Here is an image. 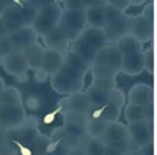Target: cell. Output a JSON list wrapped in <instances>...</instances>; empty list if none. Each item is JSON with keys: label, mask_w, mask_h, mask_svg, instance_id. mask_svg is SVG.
Returning a JSON list of instances; mask_svg holds the SVG:
<instances>
[{"label": "cell", "mask_w": 157, "mask_h": 155, "mask_svg": "<svg viewBox=\"0 0 157 155\" xmlns=\"http://www.w3.org/2000/svg\"><path fill=\"white\" fill-rule=\"evenodd\" d=\"M86 22L88 27L93 28H105L107 25V17H105V0H93L86 9Z\"/></svg>", "instance_id": "obj_17"}, {"label": "cell", "mask_w": 157, "mask_h": 155, "mask_svg": "<svg viewBox=\"0 0 157 155\" xmlns=\"http://www.w3.org/2000/svg\"><path fill=\"white\" fill-rule=\"evenodd\" d=\"M91 79H104V80H116L118 74H121L120 71H116L107 64H101V63H93L91 64Z\"/></svg>", "instance_id": "obj_26"}, {"label": "cell", "mask_w": 157, "mask_h": 155, "mask_svg": "<svg viewBox=\"0 0 157 155\" xmlns=\"http://www.w3.org/2000/svg\"><path fill=\"white\" fill-rule=\"evenodd\" d=\"M41 39H43L46 49L57 50V52H61V54H68V52L71 50V44L72 42L68 38V35L64 33L60 27H57L55 30H52L50 33L43 36Z\"/></svg>", "instance_id": "obj_16"}, {"label": "cell", "mask_w": 157, "mask_h": 155, "mask_svg": "<svg viewBox=\"0 0 157 155\" xmlns=\"http://www.w3.org/2000/svg\"><path fill=\"white\" fill-rule=\"evenodd\" d=\"M124 138H129V132H127V124H123L120 121L116 122H110L105 133L102 136V141L104 143H109V141H120V139H124Z\"/></svg>", "instance_id": "obj_24"}, {"label": "cell", "mask_w": 157, "mask_h": 155, "mask_svg": "<svg viewBox=\"0 0 157 155\" xmlns=\"http://www.w3.org/2000/svg\"><path fill=\"white\" fill-rule=\"evenodd\" d=\"M154 11H155V3H154V2H146V5L141 8L140 14H141L143 17L149 19V20H154Z\"/></svg>", "instance_id": "obj_38"}, {"label": "cell", "mask_w": 157, "mask_h": 155, "mask_svg": "<svg viewBox=\"0 0 157 155\" xmlns=\"http://www.w3.org/2000/svg\"><path fill=\"white\" fill-rule=\"evenodd\" d=\"M6 88V85H5V82H3V79L0 77V89H5Z\"/></svg>", "instance_id": "obj_45"}, {"label": "cell", "mask_w": 157, "mask_h": 155, "mask_svg": "<svg viewBox=\"0 0 157 155\" xmlns=\"http://www.w3.org/2000/svg\"><path fill=\"white\" fill-rule=\"evenodd\" d=\"M107 5L116 8L121 13H127V9L130 8V0H107Z\"/></svg>", "instance_id": "obj_37"}, {"label": "cell", "mask_w": 157, "mask_h": 155, "mask_svg": "<svg viewBox=\"0 0 157 155\" xmlns=\"http://www.w3.org/2000/svg\"><path fill=\"white\" fill-rule=\"evenodd\" d=\"M6 36H10V33H8L5 24H3V19L0 17V39H2V38H6Z\"/></svg>", "instance_id": "obj_42"}, {"label": "cell", "mask_w": 157, "mask_h": 155, "mask_svg": "<svg viewBox=\"0 0 157 155\" xmlns=\"http://www.w3.org/2000/svg\"><path fill=\"white\" fill-rule=\"evenodd\" d=\"M80 38L86 42V46L94 50L96 54L109 46V41H107V36H105V31L102 28H93V27H86L82 33H80Z\"/></svg>", "instance_id": "obj_19"}, {"label": "cell", "mask_w": 157, "mask_h": 155, "mask_svg": "<svg viewBox=\"0 0 157 155\" xmlns=\"http://www.w3.org/2000/svg\"><path fill=\"white\" fill-rule=\"evenodd\" d=\"M0 155H3V153H0Z\"/></svg>", "instance_id": "obj_50"}, {"label": "cell", "mask_w": 157, "mask_h": 155, "mask_svg": "<svg viewBox=\"0 0 157 155\" xmlns=\"http://www.w3.org/2000/svg\"><path fill=\"white\" fill-rule=\"evenodd\" d=\"M8 38H10V41L13 44V49H14L16 52H24L25 49H29L33 44L39 42V36H38V33L35 31V28L32 27V25H27V27L21 28L16 33H11Z\"/></svg>", "instance_id": "obj_14"}, {"label": "cell", "mask_w": 157, "mask_h": 155, "mask_svg": "<svg viewBox=\"0 0 157 155\" xmlns=\"http://www.w3.org/2000/svg\"><path fill=\"white\" fill-rule=\"evenodd\" d=\"M141 72H145V58H143V54L124 57L121 74L129 75V77H135V75H140Z\"/></svg>", "instance_id": "obj_21"}, {"label": "cell", "mask_w": 157, "mask_h": 155, "mask_svg": "<svg viewBox=\"0 0 157 155\" xmlns=\"http://www.w3.org/2000/svg\"><path fill=\"white\" fill-rule=\"evenodd\" d=\"M130 19L132 16L130 14H123L120 19L113 20L112 24H109L104 31H105V36H107V41L110 46H116V42L124 38L126 35H130Z\"/></svg>", "instance_id": "obj_13"}, {"label": "cell", "mask_w": 157, "mask_h": 155, "mask_svg": "<svg viewBox=\"0 0 157 155\" xmlns=\"http://www.w3.org/2000/svg\"><path fill=\"white\" fill-rule=\"evenodd\" d=\"M0 105H24V97L16 86H6L0 96Z\"/></svg>", "instance_id": "obj_28"}, {"label": "cell", "mask_w": 157, "mask_h": 155, "mask_svg": "<svg viewBox=\"0 0 157 155\" xmlns=\"http://www.w3.org/2000/svg\"><path fill=\"white\" fill-rule=\"evenodd\" d=\"M13 52H14V49H13V44L10 41V38L8 36L6 38H2V39H0V57L5 58V57L11 55Z\"/></svg>", "instance_id": "obj_36"}, {"label": "cell", "mask_w": 157, "mask_h": 155, "mask_svg": "<svg viewBox=\"0 0 157 155\" xmlns=\"http://www.w3.org/2000/svg\"><path fill=\"white\" fill-rule=\"evenodd\" d=\"M71 50L74 52V54H77L78 57H82L88 64H93L94 60H96V55H98L94 50H91V49L86 46V42L82 39L80 36H77L75 39L72 41V44H71Z\"/></svg>", "instance_id": "obj_25"}, {"label": "cell", "mask_w": 157, "mask_h": 155, "mask_svg": "<svg viewBox=\"0 0 157 155\" xmlns=\"http://www.w3.org/2000/svg\"><path fill=\"white\" fill-rule=\"evenodd\" d=\"M50 86L57 94L64 96V97L75 94V93H83L85 91V75L63 66L50 79Z\"/></svg>", "instance_id": "obj_3"}, {"label": "cell", "mask_w": 157, "mask_h": 155, "mask_svg": "<svg viewBox=\"0 0 157 155\" xmlns=\"http://www.w3.org/2000/svg\"><path fill=\"white\" fill-rule=\"evenodd\" d=\"M127 132L132 150H138L152 143L154 139V124L152 121H137V122H129L127 124Z\"/></svg>", "instance_id": "obj_5"}, {"label": "cell", "mask_w": 157, "mask_h": 155, "mask_svg": "<svg viewBox=\"0 0 157 155\" xmlns=\"http://www.w3.org/2000/svg\"><path fill=\"white\" fill-rule=\"evenodd\" d=\"M57 105L61 108V116L66 113H77V114H86L91 116L93 113V105L86 96V93H75L68 97L61 99Z\"/></svg>", "instance_id": "obj_9"}, {"label": "cell", "mask_w": 157, "mask_h": 155, "mask_svg": "<svg viewBox=\"0 0 157 155\" xmlns=\"http://www.w3.org/2000/svg\"><path fill=\"white\" fill-rule=\"evenodd\" d=\"M104 144L110 146V147L120 150V152H123V153L132 150V146H130V139H129V138H124V139H120V141H109V143H104Z\"/></svg>", "instance_id": "obj_34"}, {"label": "cell", "mask_w": 157, "mask_h": 155, "mask_svg": "<svg viewBox=\"0 0 157 155\" xmlns=\"http://www.w3.org/2000/svg\"><path fill=\"white\" fill-rule=\"evenodd\" d=\"M44 55H46V47L41 42H36L32 47L24 50V57H25V61H27V64H29V69L33 71V72L41 69Z\"/></svg>", "instance_id": "obj_20"}, {"label": "cell", "mask_w": 157, "mask_h": 155, "mask_svg": "<svg viewBox=\"0 0 157 155\" xmlns=\"http://www.w3.org/2000/svg\"><path fill=\"white\" fill-rule=\"evenodd\" d=\"M126 107V94L121 89H115L110 94L109 100L104 103V105L98 107L93 110L90 118H96V119H102L105 122H116L120 119V116L123 113V108Z\"/></svg>", "instance_id": "obj_4"}, {"label": "cell", "mask_w": 157, "mask_h": 155, "mask_svg": "<svg viewBox=\"0 0 157 155\" xmlns=\"http://www.w3.org/2000/svg\"><path fill=\"white\" fill-rule=\"evenodd\" d=\"M124 155H145V153H143V152L138 149V150H130V152H126Z\"/></svg>", "instance_id": "obj_44"}, {"label": "cell", "mask_w": 157, "mask_h": 155, "mask_svg": "<svg viewBox=\"0 0 157 155\" xmlns=\"http://www.w3.org/2000/svg\"><path fill=\"white\" fill-rule=\"evenodd\" d=\"M107 127H109V122L102 121V119H96V118H90L88 124H86V136L102 139Z\"/></svg>", "instance_id": "obj_29"}, {"label": "cell", "mask_w": 157, "mask_h": 155, "mask_svg": "<svg viewBox=\"0 0 157 155\" xmlns=\"http://www.w3.org/2000/svg\"><path fill=\"white\" fill-rule=\"evenodd\" d=\"M63 66H64V54L46 49V55H44V60L41 64V69L35 72V80L43 83V82L52 79Z\"/></svg>", "instance_id": "obj_8"}, {"label": "cell", "mask_w": 157, "mask_h": 155, "mask_svg": "<svg viewBox=\"0 0 157 155\" xmlns=\"http://www.w3.org/2000/svg\"><path fill=\"white\" fill-rule=\"evenodd\" d=\"M58 27L68 35L71 42L77 36L88 27L86 22V11H72V9H64L61 14V20Z\"/></svg>", "instance_id": "obj_6"}, {"label": "cell", "mask_w": 157, "mask_h": 155, "mask_svg": "<svg viewBox=\"0 0 157 155\" xmlns=\"http://www.w3.org/2000/svg\"><path fill=\"white\" fill-rule=\"evenodd\" d=\"M118 50L123 54V57H129V55H135V54H143V42L138 41L135 36L132 35H126L124 38H121L120 41L116 42Z\"/></svg>", "instance_id": "obj_22"}, {"label": "cell", "mask_w": 157, "mask_h": 155, "mask_svg": "<svg viewBox=\"0 0 157 155\" xmlns=\"http://www.w3.org/2000/svg\"><path fill=\"white\" fill-rule=\"evenodd\" d=\"M91 83H93L94 86L104 89V91L107 93H113L116 89V80H104V79H93L91 80Z\"/></svg>", "instance_id": "obj_35"}, {"label": "cell", "mask_w": 157, "mask_h": 155, "mask_svg": "<svg viewBox=\"0 0 157 155\" xmlns=\"http://www.w3.org/2000/svg\"><path fill=\"white\" fill-rule=\"evenodd\" d=\"M155 130H157V108H155Z\"/></svg>", "instance_id": "obj_46"}, {"label": "cell", "mask_w": 157, "mask_h": 155, "mask_svg": "<svg viewBox=\"0 0 157 155\" xmlns=\"http://www.w3.org/2000/svg\"><path fill=\"white\" fill-rule=\"evenodd\" d=\"M86 155H104L105 152V144H104L102 139H98V138H90L86 136L82 143Z\"/></svg>", "instance_id": "obj_30"}, {"label": "cell", "mask_w": 157, "mask_h": 155, "mask_svg": "<svg viewBox=\"0 0 157 155\" xmlns=\"http://www.w3.org/2000/svg\"><path fill=\"white\" fill-rule=\"evenodd\" d=\"M130 16H132V19H130V35L135 36L143 44L151 41L155 31L154 20L143 17L141 14H130Z\"/></svg>", "instance_id": "obj_12"}, {"label": "cell", "mask_w": 157, "mask_h": 155, "mask_svg": "<svg viewBox=\"0 0 157 155\" xmlns=\"http://www.w3.org/2000/svg\"><path fill=\"white\" fill-rule=\"evenodd\" d=\"M32 5L36 8V14L33 17L32 27L38 33L39 38L46 36L52 30H55L63 14V5L55 0H46V2H32Z\"/></svg>", "instance_id": "obj_2"}, {"label": "cell", "mask_w": 157, "mask_h": 155, "mask_svg": "<svg viewBox=\"0 0 157 155\" xmlns=\"http://www.w3.org/2000/svg\"><path fill=\"white\" fill-rule=\"evenodd\" d=\"M154 89L148 83H137L129 89L127 93V103L138 107H146L154 102Z\"/></svg>", "instance_id": "obj_15"}, {"label": "cell", "mask_w": 157, "mask_h": 155, "mask_svg": "<svg viewBox=\"0 0 157 155\" xmlns=\"http://www.w3.org/2000/svg\"><path fill=\"white\" fill-rule=\"evenodd\" d=\"M14 3V2H11V0H0V17H2L5 14V11Z\"/></svg>", "instance_id": "obj_40"}, {"label": "cell", "mask_w": 157, "mask_h": 155, "mask_svg": "<svg viewBox=\"0 0 157 155\" xmlns=\"http://www.w3.org/2000/svg\"><path fill=\"white\" fill-rule=\"evenodd\" d=\"M61 118H63V128L69 136L78 141H83L86 138V124H88L90 116L77 114V113H66Z\"/></svg>", "instance_id": "obj_11"}, {"label": "cell", "mask_w": 157, "mask_h": 155, "mask_svg": "<svg viewBox=\"0 0 157 155\" xmlns=\"http://www.w3.org/2000/svg\"><path fill=\"white\" fill-rule=\"evenodd\" d=\"M68 155H86V152H85V149H83V146L80 144V146H77V147H74V149H71V150L68 152Z\"/></svg>", "instance_id": "obj_41"}, {"label": "cell", "mask_w": 157, "mask_h": 155, "mask_svg": "<svg viewBox=\"0 0 157 155\" xmlns=\"http://www.w3.org/2000/svg\"><path fill=\"white\" fill-rule=\"evenodd\" d=\"M64 68H69L86 77V74H90L91 71V64H88L82 57H78L72 50H69L68 54H64Z\"/></svg>", "instance_id": "obj_23"}, {"label": "cell", "mask_w": 157, "mask_h": 155, "mask_svg": "<svg viewBox=\"0 0 157 155\" xmlns=\"http://www.w3.org/2000/svg\"><path fill=\"white\" fill-rule=\"evenodd\" d=\"M2 63H3V58H2V57H0V66H2Z\"/></svg>", "instance_id": "obj_47"}, {"label": "cell", "mask_w": 157, "mask_h": 155, "mask_svg": "<svg viewBox=\"0 0 157 155\" xmlns=\"http://www.w3.org/2000/svg\"><path fill=\"white\" fill-rule=\"evenodd\" d=\"M27 119L29 114L24 105H0V133L2 135L22 125Z\"/></svg>", "instance_id": "obj_7"}, {"label": "cell", "mask_w": 157, "mask_h": 155, "mask_svg": "<svg viewBox=\"0 0 157 155\" xmlns=\"http://www.w3.org/2000/svg\"><path fill=\"white\" fill-rule=\"evenodd\" d=\"M58 114H61V108L57 105V108L54 110V111H50V113H47L46 116H44V118H43V124H50V122H54L55 121V118H57V116Z\"/></svg>", "instance_id": "obj_39"}, {"label": "cell", "mask_w": 157, "mask_h": 155, "mask_svg": "<svg viewBox=\"0 0 157 155\" xmlns=\"http://www.w3.org/2000/svg\"><path fill=\"white\" fill-rule=\"evenodd\" d=\"M2 68L14 79L21 83H25L29 80V64L25 61V57H24V52H13L11 55L5 57L3 58V63H2Z\"/></svg>", "instance_id": "obj_10"}, {"label": "cell", "mask_w": 157, "mask_h": 155, "mask_svg": "<svg viewBox=\"0 0 157 155\" xmlns=\"http://www.w3.org/2000/svg\"><path fill=\"white\" fill-rule=\"evenodd\" d=\"M123 60H124V57H123L121 52L118 50V47L109 44L107 47H104L99 54L96 55L94 63L107 64V66H110V68H113V69L121 72V69H123Z\"/></svg>", "instance_id": "obj_18"}, {"label": "cell", "mask_w": 157, "mask_h": 155, "mask_svg": "<svg viewBox=\"0 0 157 155\" xmlns=\"http://www.w3.org/2000/svg\"><path fill=\"white\" fill-rule=\"evenodd\" d=\"M85 93H86V96H88V99L91 102V105H93V110L101 107V105H104V103L109 100L110 94H112V93H107V91H104V89L94 86L93 83L85 89Z\"/></svg>", "instance_id": "obj_27"}, {"label": "cell", "mask_w": 157, "mask_h": 155, "mask_svg": "<svg viewBox=\"0 0 157 155\" xmlns=\"http://www.w3.org/2000/svg\"><path fill=\"white\" fill-rule=\"evenodd\" d=\"M63 9H72V11H86L91 5L88 0H64L61 3Z\"/></svg>", "instance_id": "obj_33"}, {"label": "cell", "mask_w": 157, "mask_h": 155, "mask_svg": "<svg viewBox=\"0 0 157 155\" xmlns=\"http://www.w3.org/2000/svg\"><path fill=\"white\" fill-rule=\"evenodd\" d=\"M143 58H145V71L148 74H155V49L151 46V47H146L143 50Z\"/></svg>", "instance_id": "obj_32"}, {"label": "cell", "mask_w": 157, "mask_h": 155, "mask_svg": "<svg viewBox=\"0 0 157 155\" xmlns=\"http://www.w3.org/2000/svg\"><path fill=\"white\" fill-rule=\"evenodd\" d=\"M49 141L50 136L39 132L36 121L32 118L3 135V143L11 149L13 155H46Z\"/></svg>", "instance_id": "obj_1"}, {"label": "cell", "mask_w": 157, "mask_h": 155, "mask_svg": "<svg viewBox=\"0 0 157 155\" xmlns=\"http://www.w3.org/2000/svg\"><path fill=\"white\" fill-rule=\"evenodd\" d=\"M104 155H124V153L113 149V147H110V146H105V152H104Z\"/></svg>", "instance_id": "obj_43"}, {"label": "cell", "mask_w": 157, "mask_h": 155, "mask_svg": "<svg viewBox=\"0 0 157 155\" xmlns=\"http://www.w3.org/2000/svg\"><path fill=\"white\" fill-rule=\"evenodd\" d=\"M154 3H155V9H157V2H154Z\"/></svg>", "instance_id": "obj_49"}, {"label": "cell", "mask_w": 157, "mask_h": 155, "mask_svg": "<svg viewBox=\"0 0 157 155\" xmlns=\"http://www.w3.org/2000/svg\"><path fill=\"white\" fill-rule=\"evenodd\" d=\"M154 94H155V97H157V89H155V91H154Z\"/></svg>", "instance_id": "obj_48"}, {"label": "cell", "mask_w": 157, "mask_h": 155, "mask_svg": "<svg viewBox=\"0 0 157 155\" xmlns=\"http://www.w3.org/2000/svg\"><path fill=\"white\" fill-rule=\"evenodd\" d=\"M123 113H124V118H126L127 124L146 119L145 118V108L138 107V105H132V103H127V105L124 107V110H123Z\"/></svg>", "instance_id": "obj_31"}]
</instances>
